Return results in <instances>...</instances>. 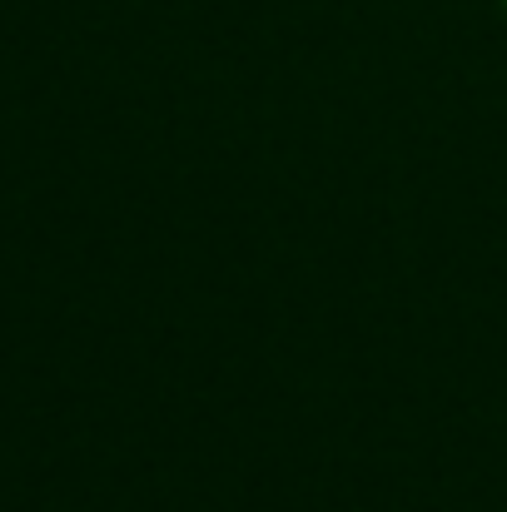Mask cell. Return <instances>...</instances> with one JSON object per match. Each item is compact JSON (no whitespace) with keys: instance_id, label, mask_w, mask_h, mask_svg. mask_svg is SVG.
I'll return each mask as SVG.
<instances>
[{"instance_id":"1","label":"cell","mask_w":507,"mask_h":512,"mask_svg":"<svg viewBox=\"0 0 507 512\" xmlns=\"http://www.w3.org/2000/svg\"><path fill=\"white\" fill-rule=\"evenodd\" d=\"M503 5H507V0H503Z\"/></svg>"}]
</instances>
